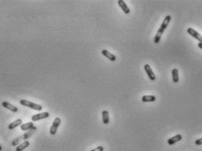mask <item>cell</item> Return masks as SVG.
I'll return each mask as SVG.
<instances>
[{"mask_svg": "<svg viewBox=\"0 0 202 151\" xmlns=\"http://www.w3.org/2000/svg\"><path fill=\"white\" fill-rule=\"evenodd\" d=\"M19 104L24 105V106H27V107H29V108L33 109V110H35V111H41L42 110V106L40 105H38V104H35V103H33L31 101H28V100H26V99H21L19 101Z\"/></svg>", "mask_w": 202, "mask_h": 151, "instance_id": "cell-3", "label": "cell"}, {"mask_svg": "<svg viewBox=\"0 0 202 151\" xmlns=\"http://www.w3.org/2000/svg\"><path fill=\"white\" fill-rule=\"evenodd\" d=\"M118 5L121 8V10L124 12V13H126V14H129L130 13V9L128 8V6L127 5V4L123 1V0H119Z\"/></svg>", "mask_w": 202, "mask_h": 151, "instance_id": "cell-10", "label": "cell"}, {"mask_svg": "<svg viewBox=\"0 0 202 151\" xmlns=\"http://www.w3.org/2000/svg\"><path fill=\"white\" fill-rule=\"evenodd\" d=\"M36 129H37V127L36 126H34L31 130H29L27 133H26V134H24V135H20L19 137H18L17 139H15L12 142V146H18V142H20L21 141H27L28 138H30L33 135H34V133L36 131Z\"/></svg>", "mask_w": 202, "mask_h": 151, "instance_id": "cell-2", "label": "cell"}, {"mask_svg": "<svg viewBox=\"0 0 202 151\" xmlns=\"http://www.w3.org/2000/svg\"><path fill=\"white\" fill-rule=\"evenodd\" d=\"M156 100V98L153 95H144L142 98V101L146 103V102H155Z\"/></svg>", "mask_w": 202, "mask_h": 151, "instance_id": "cell-15", "label": "cell"}, {"mask_svg": "<svg viewBox=\"0 0 202 151\" xmlns=\"http://www.w3.org/2000/svg\"><path fill=\"white\" fill-rule=\"evenodd\" d=\"M181 140H182V135H176L175 136L170 138V139L167 141V143H168L169 145H173V144H175L176 142H177V141H181Z\"/></svg>", "mask_w": 202, "mask_h": 151, "instance_id": "cell-11", "label": "cell"}, {"mask_svg": "<svg viewBox=\"0 0 202 151\" xmlns=\"http://www.w3.org/2000/svg\"><path fill=\"white\" fill-rule=\"evenodd\" d=\"M34 126V122L32 121V122H27L26 124H22L20 126V129L22 131H29Z\"/></svg>", "mask_w": 202, "mask_h": 151, "instance_id": "cell-12", "label": "cell"}, {"mask_svg": "<svg viewBox=\"0 0 202 151\" xmlns=\"http://www.w3.org/2000/svg\"><path fill=\"white\" fill-rule=\"evenodd\" d=\"M101 53H102V55H103L104 56H105V57H106L107 59H109L111 61H116V56H115L114 54L110 53L108 50L103 49V50L101 51Z\"/></svg>", "mask_w": 202, "mask_h": 151, "instance_id": "cell-9", "label": "cell"}, {"mask_svg": "<svg viewBox=\"0 0 202 151\" xmlns=\"http://www.w3.org/2000/svg\"><path fill=\"white\" fill-rule=\"evenodd\" d=\"M171 17L170 15H167L165 17V18L164 19L163 21V23L160 27V28L158 29L157 33H156L155 36V40H154V42H155V44H158L161 38H162V35L164 33V32L165 31V29L167 28V27L169 26L170 22H171Z\"/></svg>", "mask_w": 202, "mask_h": 151, "instance_id": "cell-1", "label": "cell"}, {"mask_svg": "<svg viewBox=\"0 0 202 151\" xmlns=\"http://www.w3.org/2000/svg\"><path fill=\"white\" fill-rule=\"evenodd\" d=\"M29 145H30V142H29L28 141H24L21 144H19L18 146H17L16 151H23V150L26 149Z\"/></svg>", "mask_w": 202, "mask_h": 151, "instance_id": "cell-14", "label": "cell"}, {"mask_svg": "<svg viewBox=\"0 0 202 151\" xmlns=\"http://www.w3.org/2000/svg\"><path fill=\"white\" fill-rule=\"evenodd\" d=\"M49 113L48 112H45V113H37V114H34L32 116V121L34 122V121H38V120H43V119H46V118H49Z\"/></svg>", "mask_w": 202, "mask_h": 151, "instance_id": "cell-5", "label": "cell"}, {"mask_svg": "<svg viewBox=\"0 0 202 151\" xmlns=\"http://www.w3.org/2000/svg\"><path fill=\"white\" fill-rule=\"evenodd\" d=\"M22 125V120L21 119H18V120H14L13 122H12L11 124L8 125V129H10V130H12V129L16 128L17 126H21Z\"/></svg>", "mask_w": 202, "mask_h": 151, "instance_id": "cell-13", "label": "cell"}, {"mask_svg": "<svg viewBox=\"0 0 202 151\" xmlns=\"http://www.w3.org/2000/svg\"><path fill=\"white\" fill-rule=\"evenodd\" d=\"M91 151H104V147H103V146H99V147L93 148V149L91 150Z\"/></svg>", "mask_w": 202, "mask_h": 151, "instance_id": "cell-18", "label": "cell"}, {"mask_svg": "<svg viewBox=\"0 0 202 151\" xmlns=\"http://www.w3.org/2000/svg\"><path fill=\"white\" fill-rule=\"evenodd\" d=\"M171 75H172V80L174 83H177L179 81V77H178V70L177 69H173L171 71Z\"/></svg>", "mask_w": 202, "mask_h": 151, "instance_id": "cell-17", "label": "cell"}, {"mask_svg": "<svg viewBox=\"0 0 202 151\" xmlns=\"http://www.w3.org/2000/svg\"><path fill=\"white\" fill-rule=\"evenodd\" d=\"M2 105L5 107V108L8 109V110H10V111L13 112V113H17V112L18 111V108H17V107H16L15 105H11V104L8 103L7 101H3V102H2Z\"/></svg>", "mask_w": 202, "mask_h": 151, "instance_id": "cell-8", "label": "cell"}, {"mask_svg": "<svg viewBox=\"0 0 202 151\" xmlns=\"http://www.w3.org/2000/svg\"><path fill=\"white\" fill-rule=\"evenodd\" d=\"M1 150H2V146L0 145V151H1Z\"/></svg>", "mask_w": 202, "mask_h": 151, "instance_id": "cell-21", "label": "cell"}, {"mask_svg": "<svg viewBox=\"0 0 202 151\" xmlns=\"http://www.w3.org/2000/svg\"><path fill=\"white\" fill-rule=\"evenodd\" d=\"M198 47H199L200 49H202V42H199V43H198Z\"/></svg>", "mask_w": 202, "mask_h": 151, "instance_id": "cell-20", "label": "cell"}, {"mask_svg": "<svg viewBox=\"0 0 202 151\" xmlns=\"http://www.w3.org/2000/svg\"><path fill=\"white\" fill-rule=\"evenodd\" d=\"M61 122H62V120L59 117H57V118H55L54 120V121L52 123V126H51V127L49 129V133H50L51 135H55L56 134L57 129H58L59 126L61 125Z\"/></svg>", "mask_w": 202, "mask_h": 151, "instance_id": "cell-4", "label": "cell"}, {"mask_svg": "<svg viewBox=\"0 0 202 151\" xmlns=\"http://www.w3.org/2000/svg\"><path fill=\"white\" fill-rule=\"evenodd\" d=\"M102 120H103V123H104L105 125L109 124L110 118H109V113H108V111L104 110V111L102 112Z\"/></svg>", "mask_w": 202, "mask_h": 151, "instance_id": "cell-16", "label": "cell"}, {"mask_svg": "<svg viewBox=\"0 0 202 151\" xmlns=\"http://www.w3.org/2000/svg\"><path fill=\"white\" fill-rule=\"evenodd\" d=\"M144 70L146 71V73H147L149 78L151 81H155V73L153 72L151 67L149 65V64H145V65H144Z\"/></svg>", "mask_w": 202, "mask_h": 151, "instance_id": "cell-7", "label": "cell"}, {"mask_svg": "<svg viewBox=\"0 0 202 151\" xmlns=\"http://www.w3.org/2000/svg\"><path fill=\"white\" fill-rule=\"evenodd\" d=\"M187 33H188L191 36H192L194 39H196L199 42H202V36H201L196 30H194L193 28H192V27L187 28Z\"/></svg>", "mask_w": 202, "mask_h": 151, "instance_id": "cell-6", "label": "cell"}, {"mask_svg": "<svg viewBox=\"0 0 202 151\" xmlns=\"http://www.w3.org/2000/svg\"><path fill=\"white\" fill-rule=\"evenodd\" d=\"M195 144H196V145H202V138L196 140V141H195Z\"/></svg>", "mask_w": 202, "mask_h": 151, "instance_id": "cell-19", "label": "cell"}]
</instances>
